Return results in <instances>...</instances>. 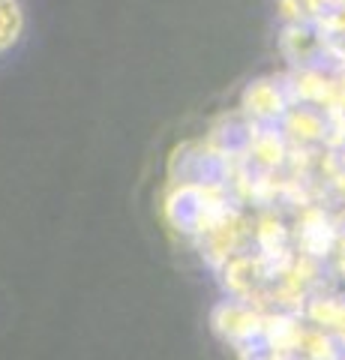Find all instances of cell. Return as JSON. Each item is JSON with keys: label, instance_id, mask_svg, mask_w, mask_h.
<instances>
[{"label": "cell", "instance_id": "1", "mask_svg": "<svg viewBox=\"0 0 345 360\" xmlns=\"http://www.w3.org/2000/svg\"><path fill=\"white\" fill-rule=\"evenodd\" d=\"M21 33V9L18 0H0V54L13 49Z\"/></svg>", "mask_w": 345, "mask_h": 360}]
</instances>
